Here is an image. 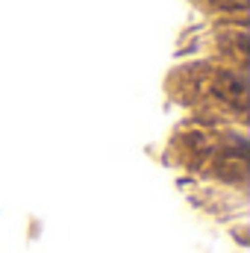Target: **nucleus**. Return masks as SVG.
<instances>
[{
  "instance_id": "obj_1",
  "label": "nucleus",
  "mask_w": 250,
  "mask_h": 253,
  "mask_svg": "<svg viewBox=\"0 0 250 253\" xmlns=\"http://www.w3.org/2000/svg\"><path fill=\"white\" fill-rule=\"evenodd\" d=\"M203 3H206L209 9H215V12H227V15H230V12H239V15L245 12V0H203Z\"/></svg>"
}]
</instances>
